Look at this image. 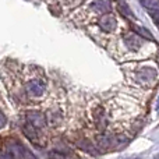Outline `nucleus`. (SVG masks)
Here are the masks:
<instances>
[{"instance_id": "1", "label": "nucleus", "mask_w": 159, "mask_h": 159, "mask_svg": "<svg viewBox=\"0 0 159 159\" xmlns=\"http://www.w3.org/2000/svg\"><path fill=\"white\" fill-rule=\"evenodd\" d=\"M98 25L105 32H112V31H115L116 27H117V21H116V18L112 14H103V16L99 18Z\"/></svg>"}, {"instance_id": "2", "label": "nucleus", "mask_w": 159, "mask_h": 159, "mask_svg": "<svg viewBox=\"0 0 159 159\" xmlns=\"http://www.w3.org/2000/svg\"><path fill=\"white\" fill-rule=\"evenodd\" d=\"M123 39H124V42H126L127 48H129L130 50H138L141 46V43H143V38L134 32L126 34V35L123 36Z\"/></svg>"}, {"instance_id": "3", "label": "nucleus", "mask_w": 159, "mask_h": 159, "mask_svg": "<svg viewBox=\"0 0 159 159\" xmlns=\"http://www.w3.org/2000/svg\"><path fill=\"white\" fill-rule=\"evenodd\" d=\"M27 117L31 126L36 127V129H41V127H43L46 124V117L41 112H30L27 115Z\"/></svg>"}, {"instance_id": "4", "label": "nucleus", "mask_w": 159, "mask_h": 159, "mask_svg": "<svg viewBox=\"0 0 159 159\" xmlns=\"http://www.w3.org/2000/svg\"><path fill=\"white\" fill-rule=\"evenodd\" d=\"M151 17L157 22H159V0H141Z\"/></svg>"}, {"instance_id": "5", "label": "nucleus", "mask_w": 159, "mask_h": 159, "mask_svg": "<svg viewBox=\"0 0 159 159\" xmlns=\"http://www.w3.org/2000/svg\"><path fill=\"white\" fill-rule=\"evenodd\" d=\"M27 91L32 96H41L45 91V85L38 80H32V81H30L27 84Z\"/></svg>"}, {"instance_id": "6", "label": "nucleus", "mask_w": 159, "mask_h": 159, "mask_svg": "<svg viewBox=\"0 0 159 159\" xmlns=\"http://www.w3.org/2000/svg\"><path fill=\"white\" fill-rule=\"evenodd\" d=\"M91 8L95 10L96 13H102V14H107L110 11V3L107 0H93Z\"/></svg>"}, {"instance_id": "7", "label": "nucleus", "mask_w": 159, "mask_h": 159, "mask_svg": "<svg viewBox=\"0 0 159 159\" xmlns=\"http://www.w3.org/2000/svg\"><path fill=\"white\" fill-rule=\"evenodd\" d=\"M119 10H120L121 13H123V14H124V16H126V17H131L133 20L135 18V17H134V14H133L131 11H130V8L127 7L126 2H123V0H119Z\"/></svg>"}, {"instance_id": "8", "label": "nucleus", "mask_w": 159, "mask_h": 159, "mask_svg": "<svg viewBox=\"0 0 159 159\" xmlns=\"http://www.w3.org/2000/svg\"><path fill=\"white\" fill-rule=\"evenodd\" d=\"M135 30V32H137V35H141V38H147V39H154L152 38V35L148 32V31L145 30V28H141V27H133Z\"/></svg>"}, {"instance_id": "9", "label": "nucleus", "mask_w": 159, "mask_h": 159, "mask_svg": "<svg viewBox=\"0 0 159 159\" xmlns=\"http://www.w3.org/2000/svg\"><path fill=\"white\" fill-rule=\"evenodd\" d=\"M50 159H64V157L59 152H50Z\"/></svg>"}, {"instance_id": "10", "label": "nucleus", "mask_w": 159, "mask_h": 159, "mask_svg": "<svg viewBox=\"0 0 159 159\" xmlns=\"http://www.w3.org/2000/svg\"><path fill=\"white\" fill-rule=\"evenodd\" d=\"M4 124H6V117L3 116V113H0V129L4 127Z\"/></svg>"}]
</instances>
